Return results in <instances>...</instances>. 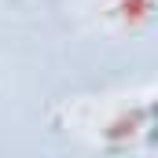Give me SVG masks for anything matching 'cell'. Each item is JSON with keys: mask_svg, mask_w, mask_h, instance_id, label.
<instances>
[{"mask_svg": "<svg viewBox=\"0 0 158 158\" xmlns=\"http://www.w3.org/2000/svg\"><path fill=\"white\" fill-rule=\"evenodd\" d=\"M155 15V0H114V19L125 26H140Z\"/></svg>", "mask_w": 158, "mask_h": 158, "instance_id": "6da1fadb", "label": "cell"}]
</instances>
